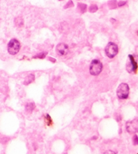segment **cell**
I'll return each instance as SVG.
<instances>
[{
	"mask_svg": "<svg viewBox=\"0 0 138 154\" xmlns=\"http://www.w3.org/2000/svg\"><path fill=\"white\" fill-rule=\"evenodd\" d=\"M102 64L100 60H92L90 65V73L93 76H97L102 71Z\"/></svg>",
	"mask_w": 138,
	"mask_h": 154,
	"instance_id": "cell-1",
	"label": "cell"
},
{
	"mask_svg": "<svg viewBox=\"0 0 138 154\" xmlns=\"http://www.w3.org/2000/svg\"><path fill=\"white\" fill-rule=\"evenodd\" d=\"M129 85L126 83H121L118 87L116 90V95L119 99H127L129 96Z\"/></svg>",
	"mask_w": 138,
	"mask_h": 154,
	"instance_id": "cell-2",
	"label": "cell"
},
{
	"mask_svg": "<svg viewBox=\"0 0 138 154\" xmlns=\"http://www.w3.org/2000/svg\"><path fill=\"white\" fill-rule=\"evenodd\" d=\"M20 49V44L17 39H13L7 45V51L11 55H15L18 53Z\"/></svg>",
	"mask_w": 138,
	"mask_h": 154,
	"instance_id": "cell-3",
	"label": "cell"
},
{
	"mask_svg": "<svg viewBox=\"0 0 138 154\" xmlns=\"http://www.w3.org/2000/svg\"><path fill=\"white\" fill-rule=\"evenodd\" d=\"M105 54L109 58H113L118 54V46L114 43L109 42L105 47Z\"/></svg>",
	"mask_w": 138,
	"mask_h": 154,
	"instance_id": "cell-4",
	"label": "cell"
},
{
	"mask_svg": "<svg viewBox=\"0 0 138 154\" xmlns=\"http://www.w3.org/2000/svg\"><path fill=\"white\" fill-rule=\"evenodd\" d=\"M56 51L59 56H65L69 52V47H68L67 45L62 43L57 45V47H56Z\"/></svg>",
	"mask_w": 138,
	"mask_h": 154,
	"instance_id": "cell-5",
	"label": "cell"
},
{
	"mask_svg": "<svg viewBox=\"0 0 138 154\" xmlns=\"http://www.w3.org/2000/svg\"><path fill=\"white\" fill-rule=\"evenodd\" d=\"M129 61H130V65H128L127 64V71L129 73H136L137 71V62L135 61L134 60V58L133 56L129 55Z\"/></svg>",
	"mask_w": 138,
	"mask_h": 154,
	"instance_id": "cell-6",
	"label": "cell"
},
{
	"mask_svg": "<svg viewBox=\"0 0 138 154\" xmlns=\"http://www.w3.org/2000/svg\"><path fill=\"white\" fill-rule=\"evenodd\" d=\"M127 130L129 133H135L137 131V120H134L127 123Z\"/></svg>",
	"mask_w": 138,
	"mask_h": 154,
	"instance_id": "cell-7",
	"label": "cell"
},
{
	"mask_svg": "<svg viewBox=\"0 0 138 154\" xmlns=\"http://www.w3.org/2000/svg\"><path fill=\"white\" fill-rule=\"evenodd\" d=\"M34 76L33 75H30L26 78V80H25L24 85H28L29 83H32V82L34 81Z\"/></svg>",
	"mask_w": 138,
	"mask_h": 154,
	"instance_id": "cell-8",
	"label": "cell"
},
{
	"mask_svg": "<svg viewBox=\"0 0 138 154\" xmlns=\"http://www.w3.org/2000/svg\"><path fill=\"white\" fill-rule=\"evenodd\" d=\"M26 108L27 111H28V112H32L34 108V104H33V103H30V104H27Z\"/></svg>",
	"mask_w": 138,
	"mask_h": 154,
	"instance_id": "cell-9",
	"label": "cell"
},
{
	"mask_svg": "<svg viewBox=\"0 0 138 154\" xmlns=\"http://www.w3.org/2000/svg\"><path fill=\"white\" fill-rule=\"evenodd\" d=\"M46 124L48 126H50V124H52V120L48 114H47L46 116Z\"/></svg>",
	"mask_w": 138,
	"mask_h": 154,
	"instance_id": "cell-10",
	"label": "cell"
},
{
	"mask_svg": "<svg viewBox=\"0 0 138 154\" xmlns=\"http://www.w3.org/2000/svg\"><path fill=\"white\" fill-rule=\"evenodd\" d=\"M97 9H98V7L96 5H92L90 7V12H95L97 11Z\"/></svg>",
	"mask_w": 138,
	"mask_h": 154,
	"instance_id": "cell-11",
	"label": "cell"
},
{
	"mask_svg": "<svg viewBox=\"0 0 138 154\" xmlns=\"http://www.w3.org/2000/svg\"><path fill=\"white\" fill-rule=\"evenodd\" d=\"M79 7L81 8V10L82 12H84L85 11V9H86V5L82 4V3H80V4H78Z\"/></svg>",
	"mask_w": 138,
	"mask_h": 154,
	"instance_id": "cell-12",
	"label": "cell"
},
{
	"mask_svg": "<svg viewBox=\"0 0 138 154\" xmlns=\"http://www.w3.org/2000/svg\"><path fill=\"white\" fill-rule=\"evenodd\" d=\"M133 143L135 144V145H137V143H138V141H137V134H135V135L133 136Z\"/></svg>",
	"mask_w": 138,
	"mask_h": 154,
	"instance_id": "cell-13",
	"label": "cell"
},
{
	"mask_svg": "<svg viewBox=\"0 0 138 154\" xmlns=\"http://www.w3.org/2000/svg\"><path fill=\"white\" fill-rule=\"evenodd\" d=\"M44 57H45V54H39L38 56H34V58H39L40 59H42V58H44Z\"/></svg>",
	"mask_w": 138,
	"mask_h": 154,
	"instance_id": "cell-14",
	"label": "cell"
},
{
	"mask_svg": "<svg viewBox=\"0 0 138 154\" xmlns=\"http://www.w3.org/2000/svg\"><path fill=\"white\" fill-rule=\"evenodd\" d=\"M125 3H126V1H119L118 3V6H122V5H125Z\"/></svg>",
	"mask_w": 138,
	"mask_h": 154,
	"instance_id": "cell-15",
	"label": "cell"
},
{
	"mask_svg": "<svg viewBox=\"0 0 138 154\" xmlns=\"http://www.w3.org/2000/svg\"><path fill=\"white\" fill-rule=\"evenodd\" d=\"M114 153V154H115L116 153H115V152H114V151H106V152H105V153Z\"/></svg>",
	"mask_w": 138,
	"mask_h": 154,
	"instance_id": "cell-16",
	"label": "cell"
}]
</instances>
